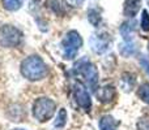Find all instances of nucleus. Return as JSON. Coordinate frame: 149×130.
<instances>
[{"mask_svg": "<svg viewBox=\"0 0 149 130\" xmlns=\"http://www.w3.org/2000/svg\"><path fill=\"white\" fill-rule=\"evenodd\" d=\"M21 74L29 81H39L47 76L49 70L45 61L39 56H30L26 57L20 66Z\"/></svg>", "mask_w": 149, "mask_h": 130, "instance_id": "1", "label": "nucleus"}, {"mask_svg": "<svg viewBox=\"0 0 149 130\" xmlns=\"http://www.w3.org/2000/svg\"><path fill=\"white\" fill-rule=\"evenodd\" d=\"M73 73L74 76L81 79L82 83L88 85V87H90L92 90L95 91L98 83V70L94 66V64H92L86 59H82L74 64Z\"/></svg>", "mask_w": 149, "mask_h": 130, "instance_id": "2", "label": "nucleus"}, {"mask_svg": "<svg viewBox=\"0 0 149 130\" xmlns=\"http://www.w3.org/2000/svg\"><path fill=\"white\" fill-rule=\"evenodd\" d=\"M82 46V38L76 30H71L65 34L62 41V52L65 60H72L77 56V52Z\"/></svg>", "mask_w": 149, "mask_h": 130, "instance_id": "3", "label": "nucleus"}, {"mask_svg": "<svg viewBox=\"0 0 149 130\" xmlns=\"http://www.w3.org/2000/svg\"><path fill=\"white\" fill-rule=\"evenodd\" d=\"M56 104L49 98H39L33 104V116L39 122H46L54 116Z\"/></svg>", "mask_w": 149, "mask_h": 130, "instance_id": "4", "label": "nucleus"}, {"mask_svg": "<svg viewBox=\"0 0 149 130\" xmlns=\"http://www.w3.org/2000/svg\"><path fill=\"white\" fill-rule=\"evenodd\" d=\"M22 42V33L12 25H3L0 28V46L5 48L18 47Z\"/></svg>", "mask_w": 149, "mask_h": 130, "instance_id": "5", "label": "nucleus"}, {"mask_svg": "<svg viewBox=\"0 0 149 130\" xmlns=\"http://www.w3.org/2000/svg\"><path fill=\"white\" fill-rule=\"evenodd\" d=\"M73 98L79 107H81L84 111L89 112L92 108V100H90V95L88 92L86 87L84 86L82 82H77L73 86Z\"/></svg>", "mask_w": 149, "mask_h": 130, "instance_id": "6", "label": "nucleus"}, {"mask_svg": "<svg viewBox=\"0 0 149 130\" xmlns=\"http://www.w3.org/2000/svg\"><path fill=\"white\" fill-rule=\"evenodd\" d=\"M110 42H111L110 36L106 33L93 34L89 39V44H90V47H92V50L98 55L105 54V52L107 51L109 47H110Z\"/></svg>", "mask_w": 149, "mask_h": 130, "instance_id": "7", "label": "nucleus"}, {"mask_svg": "<svg viewBox=\"0 0 149 130\" xmlns=\"http://www.w3.org/2000/svg\"><path fill=\"white\" fill-rule=\"evenodd\" d=\"M95 96L101 103H110L115 98V87L111 85H106V86L100 87L95 90Z\"/></svg>", "mask_w": 149, "mask_h": 130, "instance_id": "8", "label": "nucleus"}, {"mask_svg": "<svg viewBox=\"0 0 149 130\" xmlns=\"http://www.w3.org/2000/svg\"><path fill=\"white\" fill-rule=\"evenodd\" d=\"M120 34L123 36L124 42H132L136 35V21L132 18L130 21H126L120 26Z\"/></svg>", "mask_w": 149, "mask_h": 130, "instance_id": "9", "label": "nucleus"}, {"mask_svg": "<svg viewBox=\"0 0 149 130\" xmlns=\"http://www.w3.org/2000/svg\"><path fill=\"white\" fill-rule=\"evenodd\" d=\"M141 8V0H126L123 7V13L127 17L134 18Z\"/></svg>", "mask_w": 149, "mask_h": 130, "instance_id": "10", "label": "nucleus"}, {"mask_svg": "<svg viewBox=\"0 0 149 130\" xmlns=\"http://www.w3.org/2000/svg\"><path fill=\"white\" fill-rule=\"evenodd\" d=\"M118 126V121L110 115L103 116L100 120V130H116Z\"/></svg>", "mask_w": 149, "mask_h": 130, "instance_id": "11", "label": "nucleus"}, {"mask_svg": "<svg viewBox=\"0 0 149 130\" xmlns=\"http://www.w3.org/2000/svg\"><path fill=\"white\" fill-rule=\"evenodd\" d=\"M137 52V47L135 44V42H124L123 44H120V54L126 57H130L132 55H135Z\"/></svg>", "mask_w": 149, "mask_h": 130, "instance_id": "12", "label": "nucleus"}, {"mask_svg": "<svg viewBox=\"0 0 149 130\" xmlns=\"http://www.w3.org/2000/svg\"><path fill=\"white\" fill-rule=\"evenodd\" d=\"M65 124H67V112H65L64 108H62L56 116V120H55V122H54V126L56 129H63L65 126Z\"/></svg>", "mask_w": 149, "mask_h": 130, "instance_id": "13", "label": "nucleus"}, {"mask_svg": "<svg viewBox=\"0 0 149 130\" xmlns=\"http://www.w3.org/2000/svg\"><path fill=\"white\" fill-rule=\"evenodd\" d=\"M137 95H139V98L143 100V102L147 103V104L149 105V83L148 82L143 83L141 86L139 87V90H137Z\"/></svg>", "mask_w": 149, "mask_h": 130, "instance_id": "14", "label": "nucleus"}, {"mask_svg": "<svg viewBox=\"0 0 149 130\" xmlns=\"http://www.w3.org/2000/svg\"><path fill=\"white\" fill-rule=\"evenodd\" d=\"M24 0H3V5L8 10H17L21 8Z\"/></svg>", "mask_w": 149, "mask_h": 130, "instance_id": "15", "label": "nucleus"}, {"mask_svg": "<svg viewBox=\"0 0 149 130\" xmlns=\"http://www.w3.org/2000/svg\"><path fill=\"white\" fill-rule=\"evenodd\" d=\"M88 18H89L90 23H93L94 26H98L101 22V14L100 12H98L97 9H92L89 10V13H88Z\"/></svg>", "mask_w": 149, "mask_h": 130, "instance_id": "16", "label": "nucleus"}, {"mask_svg": "<svg viewBox=\"0 0 149 130\" xmlns=\"http://www.w3.org/2000/svg\"><path fill=\"white\" fill-rule=\"evenodd\" d=\"M141 29H143V31H149V13H148V10H143Z\"/></svg>", "mask_w": 149, "mask_h": 130, "instance_id": "17", "label": "nucleus"}, {"mask_svg": "<svg viewBox=\"0 0 149 130\" xmlns=\"http://www.w3.org/2000/svg\"><path fill=\"white\" fill-rule=\"evenodd\" d=\"M139 130H149V118H141V121H139L137 124Z\"/></svg>", "mask_w": 149, "mask_h": 130, "instance_id": "18", "label": "nucleus"}, {"mask_svg": "<svg viewBox=\"0 0 149 130\" xmlns=\"http://www.w3.org/2000/svg\"><path fill=\"white\" fill-rule=\"evenodd\" d=\"M65 1H67V4L70 5V7H72V8H79V7H81V5L84 4L85 0H65Z\"/></svg>", "mask_w": 149, "mask_h": 130, "instance_id": "19", "label": "nucleus"}, {"mask_svg": "<svg viewBox=\"0 0 149 130\" xmlns=\"http://www.w3.org/2000/svg\"><path fill=\"white\" fill-rule=\"evenodd\" d=\"M140 64H141V66L144 68V70L149 74V59L147 56H143L141 59H140Z\"/></svg>", "mask_w": 149, "mask_h": 130, "instance_id": "20", "label": "nucleus"}, {"mask_svg": "<svg viewBox=\"0 0 149 130\" xmlns=\"http://www.w3.org/2000/svg\"><path fill=\"white\" fill-rule=\"evenodd\" d=\"M13 130H24V129H13Z\"/></svg>", "mask_w": 149, "mask_h": 130, "instance_id": "21", "label": "nucleus"}, {"mask_svg": "<svg viewBox=\"0 0 149 130\" xmlns=\"http://www.w3.org/2000/svg\"><path fill=\"white\" fill-rule=\"evenodd\" d=\"M148 5H149V0H148Z\"/></svg>", "mask_w": 149, "mask_h": 130, "instance_id": "22", "label": "nucleus"}]
</instances>
